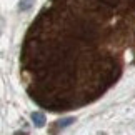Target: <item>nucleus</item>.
<instances>
[{
    "instance_id": "nucleus-1",
    "label": "nucleus",
    "mask_w": 135,
    "mask_h": 135,
    "mask_svg": "<svg viewBox=\"0 0 135 135\" xmlns=\"http://www.w3.org/2000/svg\"><path fill=\"white\" fill-rule=\"evenodd\" d=\"M32 122H33V125L35 127H44L45 125V122H47V118H45V115L42 112H33L32 113Z\"/></svg>"
},
{
    "instance_id": "nucleus-2",
    "label": "nucleus",
    "mask_w": 135,
    "mask_h": 135,
    "mask_svg": "<svg viewBox=\"0 0 135 135\" xmlns=\"http://www.w3.org/2000/svg\"><path fill=\"white\" fill-rule=\"evenodd\" d=\"M74 122H75L74 117H67V118H62V120L57 122V127H59V128H65V127H69L70 123H74Z\"/></svg>"
},
{
    "instance_id": "nucleus-3",
    "label": "nucleus",
    "mask_w": 135,
    "mask_h": 135,
    "mask_svg": "<svg viewBox=\"0 0 135 135\" xmlns=\"http://www.w3.org/2000/svg\"><path fill=\"white\" fill-rule=\"evenodd\" d=\"M35 0H20V10H28Z\"/></svg>"
}]
</instances>
